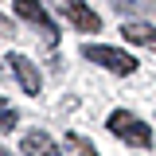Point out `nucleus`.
<instances>
[{
    "label": "nucleus",
    "instance_id": "f257e3e1",
    "mask_svg": "<svg viewBox=\"0 0 156 156\" xmlns=\"http://www.w3.org/2000/svg\"><path fill=\"white\" fill-rule=\"evenodd\" d=\"M105 125H109V133H113L117 140H125V144H133V148H148V144H152V129H148L140 117L125 113V109H113Z\"/></svg>",
    "mask_w": 156,
    "mask_h": 156
},
{
    "label": "nucleus",
    "instance_id": "f03ea898",
    "mask_svg": "<svg viewBox=\"0 0 156 156\" xmlns=\"http://www.w3.org/2000/svg\"><path fill=\"white\" fill-rule=\"evenodd\" d=\"M82 55L98 66H105V70H113V74H133L136 70V58L129 51H117V47H105V43H86Z\"/></svg>",
    "mask_w": 156,
    "mask_h": 156
},
{
    "label": "nucleus",
    "instance_id": "7ed1b4c3",
    "mask_svg": "<svg viewBox=\"0 0 156 156\" xmlns=\"http://www.w3.org/2000/svg\"><path fill=\"white\" fill-rule=\"evenodd\" d=\"M16 16H20V20H27V23L39 31L43 47H51V51H55V43H58V27L51 23V16L43 12V4H39V0H16Z\"/></svg>",
    "mask_w": 156,
    "mask_h": 156
},
{
    "label": "nucleus",
    "instance_id": "20e7f679",
    "mask_svg": "<svg viewBox=\"0 0 156 156\" xmlns=\"http://www.w3.org/2000/svg\"><path fill=\"white\" fill-rule=\"evenodd\" d=\"M58 8H62V16L70 20L78 31H98L101 27V16H98L94 8H86L82 0H58Z\"/></svg>",
    "mask_w": 156,
    "mask_h": 156
},
{
    "label": "nucleus",
    "instance_id": "39448f33",
    "mask_svg": "<svg viewBox=\"0 0 156 156\" xmlns=\"http://www.w3.org/2000/svg\"><path fill=\"white\" fill-rule=\"evenodd\" d=\"M8 66L16 70L20 86H23V94H39V90H43V78H39V70L31 66V58H23V55H8Z\"/></svg>",
    "mask_w": 156,
    "mask_h": 156
},
{
    "label": "nucleus",
    "instance_id": "423d86ee",
    "mask_svg": "<svg viewBox=\"0 0 156 156\" xmlns=\"http://www.w3.org/2000/svg\"><path fill=\"white\" fill-rule=\"evenodd\" d=\"M20 148L27 156H62L58 152V144L51 140L47 133H39V129H31V133H23V140H20Z\"/></svg>",
    "mask_w": 156,
    "mask_h": 156
},
{
    "label": "nucleus",
    "instance_id": "0eeeda50",
    "mask_svg": "<svg viewBox=\"0 0 156 156\" xmlns=\"http://www.w3.org/2000/svg\"><path fill=\"white\" fill-rule=\"evenodd\" d=\"M121 35L129 39V43H140V47L156 51V27H152V23H140V20H125V23H121Z\"/></svg>",
    "mask_w": 156,
    "mask_h": 156
},
{
    "label": "nucleus",
    "instance_id": "6e6552de",
    "mask_svg": "<svg viewBox=\"0 0 156 156\" xmlns=\"http://www.w3.org/2000/svg\"><path fill=\"white\" fill-rule=\"evenodd\" d=\"M66 144H70L78 156H101V152H98V148H94V144H90L82 133H70V136H66Z\"/></svg>",
    "mask_w": 156,
    "mask_h": 156
},
{
    "label": "nucleus",
    "instance_id": "1a4fd4ad",
    "mask_svg": "<svg viewBox=\"0 0 156 156\" xmlns=\"http://www.w3.org/2000/svg\"><path fill=\"white\" fill-rule=\"evenodd\" d=\"M20 125V117H16V109H12V105H8V109H4V113H0V133H12V129H16Z\"/></svg>",
    "mask_w": 156,
    "mask_h": 156
},
{
    "label": "nucleus",
    "instance_id": "9d476101",
    "mask_svg": "<svg viewBox=\"0 0 156 156\" xmlns=\"http://www.w3.org/2000/svg\"><path fill=\"white\" fill-rule=\"evenodd\" d=\"M144 4H156V0H113V8H117V12H140Z\"/></svg>",
    "mask_w": 156,
    "mask_h": 156
},
{
    "label": "nucleus",
    "instance_id": "9b49d317",
    "mask_svg": "<svg viewBox=\"0 0 156 156\" xmlns=\"http://www.w3.org/2000/svg\"><path fill=\"white\" fill-rule=\"evenodd\" d=\"M0 35H16V31H12V20H8V16H0Z\"/></svg>",
    "mask_w": 156,
    "mask_h": 156
},
{
    "label": "nucleus",
    "instance_id": "f8f14e48",
    "mask_svg": "<svg viewBox=\"0 0 156 156\" xmlns=\"http://www.w3.org/2000/svg\"><path fill=\"white\" fill-rule=\"evenodd\" d=\"M4 109H8V101H4V94H0V113H4Z\"/></svg>",
    "mask_w": 156,
    "mask_h": 156
},
{
    "label": "nucleus",
    "instance_id": "ddd939ff",
    "mask_svg": "<svg viewBox=\"0 0 156 156\" xmlns=\"http://www.w3.org/2000/svg\"><path fill=\"white\" fill-rule=\"evenodd\" d=\"M0 156H12V152H8V148H0Z\"/></svg>",
    "mask_w": 156,
    "mask_h": 156
}]
</instances>
